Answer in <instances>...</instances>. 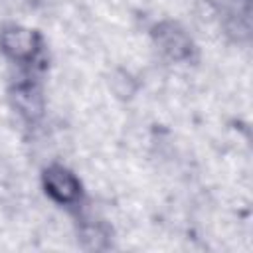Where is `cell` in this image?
Masks as SVG:
<instances>
[{
  "instance_id": "obj_1",
  "label": "cell",
  "mask_w": 253,
  "mask_h": 253,
  "mask_svg": "<svg viewBox=\"0 0 253 253\" xmlns=\"http://www.w3.org/2000/svg\"><path fill=\"white\" fill-rule=\"evenodd\" d=\"M0 51L18 65H32L42 51V36L32 28L8 24L0 30Z\"/></svg>"
},
{
  "instance_id": "obj_2",
  "label": "cell",
  "mask_w": 253,
  "mask_h": 253,
  "mask_svg": "<svg viewBox=\"0 0 253 253\" xmlns=\"http://www.w3.org/2000/svg\"><path fill=\"white\" fill-rule=\"evenodd\" d=\"M154 45L172 61H190L194 57L196 45L188 32L172 20H162L150 30Z\"/></svg>"
},
{
  "instance_id": "obj_3",
  "label": "cell",
  "mask_w": 253,
  "mask_h": 253,
  "mask_svg": "<svg viewBox=\"0 0 253 253\" xmlns=\"http://www.w3.org/2000/svg\"><path fill=\"white\" fill-rule=\"evenodd\" d=\"M42 186L45 194L59 206H77L83 190L79 178L63 164H49L42 172Z\"/></svg>"
},
{
  "instance_id": "obj_4",
  "label": "cell",
  "mask_w": 253,
  "mask_h": 253,
  "mask_svg": "<svg viewBox=\"0 0 253 253\" xmlns=\"http://www.w3.org/2000/svg\"><path fill=\"white\" fill-rule=\"evenodd\" d=\"M223 18V28L235 40H247L251 34V0H210Z\"/></svg>"
},
{
  "instance_id": "obj_5",
  "label": "cell",
  "mask_w": 253,
  "mask_h": 253,
  "mask_svg": "<svg viewBox=\"0 0 253 253\" xmlns=\"http://www.w3.org/2000/svg\"><path fill=\"white\" fill-rule=\"evenodd\" d=\"M12 105L20 117L26 121H38L43 115V97L42 89L36 83H18L12 89Z\"/></svg>"
}]
</instances>
